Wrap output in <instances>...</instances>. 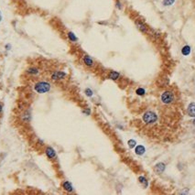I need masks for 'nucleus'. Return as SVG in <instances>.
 Here are the masks:
<instances>
[{
	"label": "nucleus",
	"mask_w": 195,
	"mask_h": 195,
	"mask_svg": "<svg viewBox=\"0 0 195 195\" xmlns=\"http://www.w3.org/2000/svg\"><path fill=\"white\" fill-rule=\"evenodd\" d=\"M34 90L38 94H46L50 90V84L47 82H39L34 85Z\"/></svg>",
	"instance_id": "obj_1"
},
{
	"label": "nucleus",
	"mask_w": 195,
	"mask_h": 195,
	"mask_svg": "<svg viewBox=\"0 0 195 195\" xmlns=\"http://www.w3.org/2000/svg\"><path fill=\"white\" fill-rule=\"evenodd\" d=\"M157 114L153 112H147L143 116V120L146 124H153L157 121Z\"/></svg>",
	"instance_id": "obj_2"
},
{
	"label": "nucleus",
	"mask_w": 195,
	"mask_h": 195,
	"mask_svg": "<svg viewBox=\"0 0 195 195\" xmlns=\"http://www.w3.org/2000/svg\"><path fill=\"white\" fill-rule=\"evenodd\" d=\"M174 99V95L172 94V92L170 91H166L162 94L161 95V101L164 103V104H170L171 102Z\"/></svg>",
	"instance_id": "obj_3"
},
{
	"label": "nucleus",
	"mask_w": 195,
	"mask_h": 195,
	"mask_svg": "<svg viewBox=\"0 0 195 195\" xmlns=\"http://www.w3.org/2000/svg\"><path fill=\"white\" fill-rule=\"evenodd\" d=\"M66 77V73L64 72H54L51 74V79L54 81H59V80H62Z\"/></svg>",
	"instance_id": "obj_4"
},
{
	"label": "nucleus",
	"mask_w": 195,
	"mask_h": 195,
	"mask_svg": "<svg viewBox=\"0 0 195 195\" xmlns=\"http://www.w3.org/2000/svg\"><path fill=\"white\" fill-rule=\"evenodd\" d=\"M46 156H47L49 158H54L56 157V152L51 147H48L45 150Z\"/></svg>",
	"instance_id": "obj_5"
},
{
	"label": "nucleus",
	"mask_w": 195,
	"mask_h": 195,
	"mask_svg": "<svg viewBox=\"0 0 195 195\" xmlns=\"http://www.w3.org/2000/svg\"><path fill=\"white\" fill-rule=\"evenodd\" d=\"M83 62H84V64L86 65V66H88V67H92L94 65V61L92 60V58L90 56H88V55H85V56H83Z\"/></svg>",
	"instance_id": "obj_6"
},
{
	"label": "nucleus",
	"mask_w": 195,
	"mask_h": 195,
	"mask_svg": "<svg viewBox=\"0 0 195 195\" xmlns=\"http://www.w3.org/2000/svg\"><path fill=\"white\" fill-rule=\"evenodd\" d=\"M62 187H63V189L66 192H72L73 191V188H72V184L69 181H64L63 183H62Z\"/></svg>",
	"instance_id": "obj_7"
},
{
	"label": "nucleus",
	"mask_w": 195,
	"mask_h": 195,
	"mask_svg": "<svg viewBox=\"0 0 195 195\" xmlns=\"http://www.w3.org/2000/svg\"><path fill=\"white\" fill-rule=\"evenodd\" d=\"M188 113L191 116L195 117V104L194 103H192V104L189 105L188 107Z\"/></svg>",
	"instance_id": "obj_8"
},
{
	"label": "nucleus",
	"mask_w": 195,
	"mask_h": 195,
	"mask_svg": "<svg viewBox=\"0 0 195 195\" xmlns=\"http://www.w3.org/2000/svg\"><path fill=\"white\" fill-rule=\"evenodd\" d=\"M26 72H27L28 74H30V75H37V74L39 73V70H38L37 68H35V67L28 68Z\"/></svg>",
	"instance_id": "obj_9"
},
{
	"label": "nucleus",
	"mask_w": 195,
	"mask_h": 195,
	"mask_svg": "<svg viewBox=\"0 0 195 195\" xmlns=\"http://www.w3.org/2000/svg\"><path fill=\"white\" fill-rule=\"evenodd\" d=\"M135 152L137 155H143V154L145 153V147H143V146H140V145L136 146V150H135Z\"/></svg>",
	"instance_id": "obj_10"
},
{
	"label": "nucleus",
	"mask_w": 195,
	"mask_h": 195,
	"mask_svg": "<svg viewBox=\"0 0 195 195\" xmlns=\"http://www.w3.org/2000/svg\"><path fill=\"white\" fill-rule=\"evenodd\" d=\"M156 171L157 172H158V173H162L163 171L165 170V165L163 164V163H158V164H157L156 165Z\"/></svg>",
	"instance_id": "obj_11"
},
{
	"label": "nucleus",
	"mask_w": 195,
	"mask_h": 195,
	"mask_svg": "<svg viewBox=\"0 0 195 195\" xmlns=\"http://www.w3.org/2000/svg\"><path fill=\"white\" fill-rule=\"evenodd\" d=\"M136 26H137V28H138L141 31H144V32H146V31H147V27H146L144 24H143L142 22L136 21Z\"/></svg>",
	"instance_id": "obj_12"
},
{
	"label": "nucleus",
	"mask_w": 195,
	"mask_h": 195,
	"mask_svg": "<svg viewBox=\"0 0 195 195\" xmlns=\"http://www.w3.org/2000/svg\"><path fill=\"white\" fill-rule=\"evenodd\" d=\"M119 77V73L116 72H111L109 73V79L111 80H116Z\"/></svg>",
	"instance_id": "obj_13"
},
{
	"label": "nucleus",
	"mask_w": 195,
	"mask_h": 195,
	"mask_svg": "<svg viewBox=\"0 0 195 195\" xmlns=\"http://www.w3.org/2000/svg\"><path fill=\"white\" fill-rule=\"evenodd\" d=\"M68 38H69V39H70L71 41H72V42H75V41H77V37L74 35V33H72V32H69L68 33Z\"/></svg>",
	"instance_id": "obj_14"
},
{
	"label": "nucleus",
	"mask_w": 195,
	"mask_h": 195,
	"mask_svg": "<svg viewBox=\"0 0 195 195\" xmlns=\"http://www.w3.org/2000/svg\"><path fill=\"white\" fill-rule=\"evenodd\" d=\"M181 51H182V54L183 55L187 56V55L190 54V52H191V48L189 47V46H185V47L182 48V50Z\"/></svg>",
	"instance_id": "obj_15"
},
{
	"label": "nucleus",
	"mask_w": 195,
	"mask_h": 195,
	"mask_svg": "<svg viewBox=\"0 0 195 195\" xmlns=\"http://www.w3.org/2000/svg\"><path fill=\"white\" fill-rule=\"evenodd\" d=\"M139 181H140L141 184H144L145 187L147 186V180L145 179L144 177H139Z\"/></svg>",
	"instance_id": "obj_16"
},
{
	"label": "nucleus",
	"mask_w": 195,
	"mask_h": 195,
	"mask_svg": "<svg viewBox=\"0 0 195 195\" xmlns=\"http://www.w3.org/2000/svg\"><path fill=\"white\" fill-rule=\"evenodd\" d=\"M174 3V0H163L164 6H171Z\"/></svg>",
	"instance_id": "obj_17"
},
{
	"label": "nucleus",
	"mask_w": 195,
	"mask_h": 195,
	"mask_svg": "<svg viewBox=\"0 0 195 195\" xmlns=\"http://www.w3.org/2000/svg\"><path fill=\"white\" fill-rule=\"evenodd\" d=\"M128 146H129V147H130V148L134 147L136 146V141H135V140H133V139H130V140L128 141Z\"/></svg>",
	"instance_id": "obj_18"
},
{
	"label": "nucleus",
	"mask_w": 195,
	"mask_h": 195,
	"mask_svg": "<svg viewBox=\"0 0 195 195\" xmlns=\"http://www.w3.org/2000/svg\"><path fill=\"white\" fill-rule=\"evenodd\" d=\"M85 94H86L87 96H89V97H91L92 95H93V91H92L91 89H89V88L85 89Z\"/></svg>",
	"instance_id": "obj_19"
},
{
	"label": "nucleus",
	"mask_w": 195,
	"mask_h": 195,
	"mask_svg": "<svg viewBox=\"0 0 195 195\" xmlns=\"http://www.w3.org/2000/svg\"><path fill=\"white\" fill-rule=\"evenodd\" d=\"M136 94H138V95H143L145 94V90L144 89H142V88H138L136 90Z\"/></svg>",
	"instance_id": "obj_20"
},
{
	"label": "nucleus",
	"mask_w": 195,
	"mask_h": 195,
	"mask_svg": "<svg viewBox=\"0 0 195 195\" xmlns=\"http://www.w3.org/2000/svg\"><path fill=\"white\" fill-rule=\"evenodd\" d=\"M83 113H84V114H90V110H89V109H86V110H84V111H83Z\"/></svg>",
	"instance_id": "obj_21"
},
{
	"label": "nucleus",
	"mask_w": 195,
	"mask_h": 195,
	"mask_svg": "<svg viewBox=\"0 0 195 195\" xmlns=\"http://www.w3.org/2000/svg\"><path fill=\"white\" fill-rule=\"evenodd\" d=\"M10 48H11V46L8 44V45H6V49L7 50H10Z\"/></svg>",
	"instance_id": "obj_22"
},
{
	"label": "nucleus",
	"mask_w": 195,
	"mask_h": 195,
	"mask_svg": "<svg viewBox=\"0 0 195 195\" xmlns=\"http://www.w3.org/2000/svg\"><path fill=\"white\" fill-rule=\"evenodd\" d=\"M2 110H3V108H2V105H0V114H1V113H2Z\"/></svg>",
	"instance_id": "obj_23"
},
{
	"label": "nucleus",
	"mask_w": 195,
	"mask_h": 195,
	"mask_svg": "<svg viewBox=\"0 0 195 195\" xmlns=\"http://www.w3.org/2000/svg\"><path fill=\"white\" fill-rule=\"evenodd\" d=\"M2 20V17H1V15H0V21Z\"/></svg>",
	"instance_id": "obj_24"
},
{
	"label": "nucleus",
	"mask_w": 195,
	"mask_h": 195,
	"mask_svg": "<svg viewBox=\"0 0 195 195\" xmlns=\"http://www.w3.org/2000/svg\"><path fill=\"white\" fill-rule=\"evenodd\" d=\"M193 124L195 125V119H194V121H193Z\"/></svg>",
	"instance_id": "obj_25"
}]
</instances>
